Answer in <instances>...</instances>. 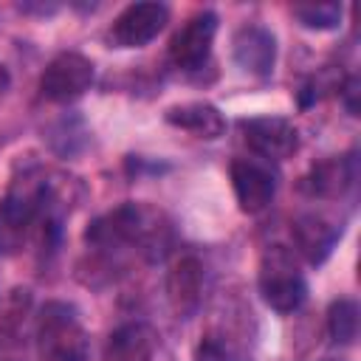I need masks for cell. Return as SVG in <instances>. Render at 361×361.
<instances>
[{"mask_svg":"<svg viewBox=\"0 0 361 361\" xmlns=\"http://www.w3.org/2000/svg\"><path fill=\"white\" fill-rule=\"evenodd\" d=\"M37 355L39 361H87L90 338L68 302H45L37 316Z\"/></svg>","mask_w":361,"mask_h":361,"instance_id":"cell-1","label":"cell"},{"mask_svg":"<svg viewBox=\"0 0 361 361\" xmlns=\"http://www.w3.org/2000/svg\"><path fill=\"white\" fill-rule=\"evenodd\" d=\"M48 203V183L37 172H23L0 200V251L14 254L28 228L37 223Z\"/></svg>","mask_w":361,"mask_h":361,"instance_id":"cell-2","label":"cell"},{"mask_svg":"<svg viewBox=\"0 0 361 361\" xmlns=\"http://www.w3.org/2000/svg\"><path fill=\"white\" fill-rule=\"evenodd\" d=\"M257 285H259L262 302L276 313H293L307 293V282L299 271V262L285 245L265 248L259 259Z\"/></svg>","mask_w":361,"mask_h":361,"instance_id":"cell-3","label":"cell"},{"mask_svg":"<svg viewBox=\"0 0 361 361\" xmlns=\"http://www.w3.org/2000/svg\"><path fill=\"white\" fill-rule=\"evenodd\" d=\"M158 228L161 226L155 223L149 209L124 203V206L102 214L99 220H93L85 237L99 251H113L121 245H147L149 240L158 237Z\"/></svg>","mask_w":361,"mask_h":361,"instance_id":"cell-4","label":"cell"},{"mask_svg":"<svg viewBox=\"0 0 361 361\" xmlns=\"http://www.w3.org/2000/svg\"><path fill=\"white\" fill-rule=\"evenodd\" d=\"M90 85H93V62L76 51L56 54L39 76V93L48 102H73Z\"/></svg>","mask_w":361,"mask_h":361,"instance_id":"cell-5","label":"cell"},{"mask_svg":"<svg viewBox=\"0 0 361 361\" xmlns=\"http://www.w3.org/2000/svg\"><path fill=\"white\" fill-rule=\"evenodd\" d=\"M166 20L169 8L164 3H133L113 20L107 39L116 48H141L161 34Z\"/></svg>","mask_w":361,"mask_h":361,"instance_id":"cell-6","label":"cell"},{"mask_svg":"<svg viewBox=\"0 0 361 361\" xmlns=\"http://www.w3.org/2000/svg\"><path fill=\"white\" fill-rule=\"evenodd\" d=\"M217 34V17L212 11L189 17L169 42V59L180 71H197L212 54V42Z\"/></svg>","mask_w":361,"mask_h":361,"instance_id":"cell-7","label":"cell"},{"mask_svg":"<svg viewBox=\"0 0 361 361\" xmlns=\"http://www.w3.org/2000/svg\"><path fill=\"white\" fill-rule=\"evenodd\" d=\"M240 130L245 144L268 161H285L299 149V133L288 118H279V116L245 118Z\"/></svg>","mask_w":361,"mask_h":361,"instance_id":"cell-8","label":"cell"},{"mask_svg":"<svg viewBox=\"0 0 361 361\" xmlns=\"http://www.w3.org/2000/svg\"><path fill=\"white\" fill-rule=\"evenodd\" d=\"M231 189L243 212L257 214L262 212L276 195V175L268 164L257 158H237L231 161Z\"/></svg>","mask_w":361,"mask_h":361,"instance_id":"cell-9","label":"cell"},{"mask_svg":"<svg viewBox=\"0 0 361 361\" xmlns=\"http://www.w3.org/2000/svg\"><path fill=\"white\" fill-rule=\"evenodd\" d=\"M234 59L240 68L257 76H268L274 71L276 59V42L274 34L262 25H245L234 34Z\"/></svg>","mask_w":361,"mask_h":361,"instance_id":"cell-10","label":"cell"},{"mask_svg":"<svg viewBox=\"0 0 361 361\" xmlns=\"http://www.w3.org/2000/svg\"><path fill=\"white\" fill-rule=\"evenodd\" d=\"M158 347V336L144 322H127L116 327L104 344V361H149Z\"/></svg>","mask_w":361,"mask_h":361,"instance_id":"cell-11","label":"cell"},{"mask_svg":"<svg viewBox=\"0 0 361 361\" xmlns=\"http://www.w3.org/2000/svg\"><path fill=\"white\" fill-rule=\"evenodd\" d=\"M200 290H203L200 262L195 257L175 259L166 274V296H169V305L175 307V313H180V316L192 313L200 302Z\"/></svg>","mask_w":361,"mask_h":361,"instance_id":"cell-12","label":"cell"},{"mask_svg":"<svg viewBox=\"0 0 361 361\" xmlns=\"http://www.w3.org/2000/svg\"><path fill=\"white\" fill-rule=\"evenodd\" d=\"M166 121L172 127H180L186 133H195L197 138H217L226 130L223 113L209 102H183L166 110Z\"/></svg>","mask_w":361,"mask_h":361,"instance_id":"cell-13","label":"cell"},{"mask_svg":"<svg viewBox=\"0 0 361 361\" xmlns=\"http://www.w3.org/2000/svg\"><path fill=\"white\" fill-rule=\"evenodd\" d=\"M336 237H338V228L330 220H324L322 214H302L293 223V240H296L299 251L305 254V259H310V262H322L333 251Z\"/></svg>","mask_w":361,"mask_h":361,"instance_id":"cell-14","label":"cell"},{"mask_svg":"<svg viewBox=\"0 0 361 361\" xmlns=\"http://www.w3.org/2000/svg\"><path fill=\"white\" fill-rule=\"evenodd\" d=\"M327 327L333 341L338 344H353V338L358 336V305L353 299H338L333 302L330 313H327Z\"/></svg>","mask_w":361,"mask_h":361,"instance_id":"cell-15","label":"cell"},{"mask_svg":"<svg viewBox=\"0 0 361 361\" xmlns=\"http://www.w3.org/2000/svg\"><path fill=\"white\" fill-rule=\"evenodd\" d=\"M293 17L305 28H336L341 23V3H302L293 6Z\"/></svg>","mask_w":361,"mask_h":361,"instance_id":"cell-16","label":"cell"},{"mask_svg":"<svg viewBox=\"0 0 361 361\" xmlns=\"http://www.w3.org/2000/svg\"><path fill=\"white\" fill-rule=\"evenodd\" d=\"M347 180H350V175L341 161H324L313 169V192H319V195H338Z\"/></svg>","mask_w":361,"mask_h":361,"instance_id":"cell-17","label":"cell"},{"mask_svg":"<svg viewBox=\"0 0 361 361\" xmlns=\"http://www.w3.org/2000/svg\"><path fill=\"white\" fill-rule=\"evenodd\" d=\"M8 85H11V76H8V71H6V65H0V99L6 96V90H8Z\"/></svg>","mask_w":361,"mask_h":361,"instance_id":"cell-18","label":"cell"}]
</instances>
